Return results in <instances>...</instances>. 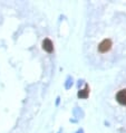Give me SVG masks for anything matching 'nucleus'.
Instances as JSON below:
<instances>
[{
  "mask_svg": "<svg viewBox=\"0 0 126 133\" xmlns=\"http://www.w3.org/2000/svg\"><path fill=\"white\" fill-rule=\"evenodd\" d=\"M88 86H86L85 87V90H81L79 93H78V96L80 97V98H86L87 96H88Z\"/></svg>",
  "mask_w": 126,
  "mask_h": 133,
  "instance_id": "4",
  "label": "nucleus"
},
{
  "mask_svg": "<svg viewBox=\"0 0 126 133\" xmlns=\"http://www.w3.org/2000/svg\"><path fill=\"white\" fill-rule=\"evenodd\" d=\"M110 46H112V42H110L109 39H104L103 42L99 44L98 49H99V51H101V53H106L107 50H109Z\"/></svg>",
  "mask_w": 126,
  "mask_h": 133,
  "instance_id": "1",
  "label": "nucleus"
},
{
  "mask_svg": "<svg viewBox=\"0 0 126 133\" xmlns=\"http://www.w3.org/2000/svg\"><path fill=\"white\" fill-rule=\"evenodd\" d=\"M43 47L44 49H45L46 51H48V53H51L54 49V46H53V43H51L50 39H45L43 43Z\"/></svg>",
  "mask_w": 126,
  "mask_h": 133,
  "instance_id": "3",
  "label": "nucleus"
},
{
  "mask_svg": "<svg viewBox=\"0 0 126 133\" xmlns=\"http://www.w3.org/2000/svg\"><path fill=\"white\" fill-rule=\"evenodd\" d=\"M116 99L117 102L122 105H126V91L125 90H122L117 93L116 95Z\"/></svg>",
  "mask_w": 126,
  "mask_h": 133,
  "instance_id": "2",
  "label": "nucleus"
}]
</instances>
